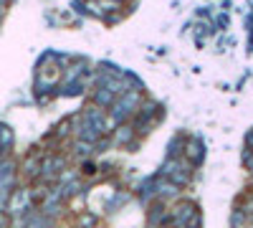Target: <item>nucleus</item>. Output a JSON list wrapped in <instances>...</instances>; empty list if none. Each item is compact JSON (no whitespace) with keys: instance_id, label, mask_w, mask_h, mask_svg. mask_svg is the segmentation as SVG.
<instances>
[{"instance_id":"obj_1","label":"nucleus","mask_w":253,"mask_h":228,"mask_svg":"<svg viewBox=\"0 0 253 228\" xmlns=\"http://www.w3.org/2000/svg\"><path fill=\"white\" fill-rule=\"evenodd\" d=\"M139 104V94H129V96H124V99H119L117 104H114V112H112V119H124V117H129V114H134V107Z\"/></svg>"},{"instance_id":"obj_2","label":"nucleus","mask_w":253,"mask_h":228,"mask_svg":"<svg viewBox=\"0 0 253 228\" xmlns=\"http://www.w3.org/2000/svg\"><path fill=\"white\" fill-rule=\"evenodd\" d=\"M28 200H31V193H28V190H18V193H13L10 200H8V213H10V216L23 213V211L28 208Z\"/></svg>"},{"instance_id":"obj_3","label":"nucleus","mask_w":253,"mask_h":228,"mask_svg":"<svg viewBox=\"0 0 253 228\" xmlns=\"http://www.w3.org/2000/svg\"><path fill=\"white\" fill-rule=\"evenodd\" d=\"M94 99H96V104H99V107H109L112 101H114V91H107V87H104V89L96 91Z\"/></svg>"},{"instance_id":"obj_4","label":"nucleus","mask_w":253,"mask_h":228,"mask_svg":"<svg viewBox=\"0 0 253 228\" xmlns=\"http://www.w3.org/2000/svg\"><path fill=\"white\" fill-rule=\"evenodd\" d=\"M8 226V221H5V216H3V211H0V228H5Z\"/></svg>"},{"instance_id":"obj_5","label":"nucleus","mask_w":253,"mask_h":228,"mask_svg":"<svg viewBox=\"0 0 253 228\" xmlns=\"http://www.w3.org/2000/svg\"><path fill=\"white\" fill-rule=\"evenodd\" d=\"M3 152H5V150H3V147H0V157H3Z\"/></svg>"},{"instance_id":"obj_6","label":"nucleus","mask_w":253,"mask_h":228,"mask_svg":"<svg viewBox=\"0 0 253 228\" xmlns=\"http://www.w3.org/2000/svg\"><path fill=\"white\" fill-rule=\"evenodd\" d=\"M112 3H119V0H112Z\"/></svg>"}]
</instances>
